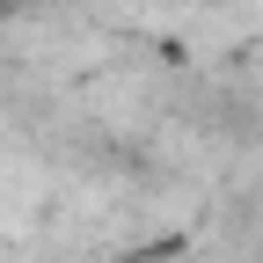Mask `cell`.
Wrapping results in <instances>:
<instances>
[{"label": "cell", "instance_id": "1", "mask_svg": "<svg viewBox=\"0 0 263 263\" xmlns=\"http://www.w3.org/2000/svg\"><path fill=\"white\" fill-rule=\"evenodd\" d=\"M0 8H15V0H0Z\"/></svg>", "mask_w": 263, "mask_h": 263}]
</instances>
